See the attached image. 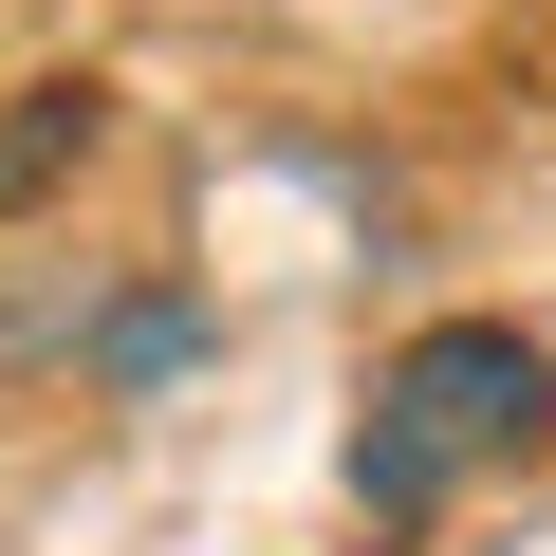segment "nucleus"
<instances>
[{"instance_id": "1", "label": "nucleus", "mask_w": 556, "mask_h": 556, "mask_svg": "<svg viewBox=\"0 0 556 556\" xmlns=\"http://www.w3.org/2000/svg\"><path fill=\"white\" fill-rule=\"evenodd\" d=\"M538 427H556V353H538L519 316H427V334L371 371V427H353V501L408 538V519H445L464 482L538 464Z\"/></svg>"}, {"instance_id": "2", "label": "nucleus", "mask_w": 556, "mask_h": 556, "mask_svg": "<svg viewBox=\"0 0 556 556\" xmlns=\"http://www.w3.org/2000/svg\"><path fill=\"white\" fill-rule=\"evenodd\" d=\"M93 353H112V260H75V241H20V260H0V390L93 371Z\"/></svg>"}, {"instance_id": "3", "label": "nucleus", "mask_w": 556, "mask_h": 556, "mask_svg": "<svg viewBox=\"0 0 556 556\" xmlns=\"http://www.w3.org/2000/svg\"><path fill=\"white\" fill-rule=\"evenodd\" d=\"M112 149V93L93 75H38V93H0V223H38L75 167Z\"/></svg>"}]
</instances>
